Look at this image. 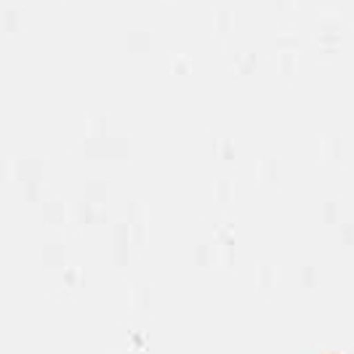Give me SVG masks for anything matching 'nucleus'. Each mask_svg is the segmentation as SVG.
<instances>
[]
</instances>
